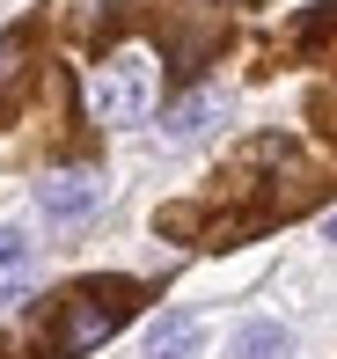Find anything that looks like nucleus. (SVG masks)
Wrapping results in <instances>:
<instances>
[{"mask_svg":"<svg viewBox=\"0 0 337 359\" xmlns=\"http://www.w3.org/2000/svg\"><path fill=\"white\" fill-rule=\"evenodd\" d=\"M154 95H162V67H154V52H139V44L110 52L103 67H95V81H88V110L103 125H139L154 110Z\"/></svg>","mask_w":337,"mask_h":359,"instance_id":"obj_1","label":"nucleus"},{"mask_svg":"<svg viewBox=\"0 0 337 359\" xmlns=\"http://www.w3.org/2000/svg\"><path fill=\"white\" fill-rule=\"evenodd\" d=\"M95 205H103V176H95V169H52L37 184V213L52 227H81Z\"/></svg>","mask_w":337,"mask_h":359,"instance_id":"obj_2","label":"nucleus"},{"mask_svg":"<svg viewBox=\"0 0 337 359\" xmlns=\"http://www.w3.org/2000/svg\"><path fill=\"white\" fill-rule=\"evenodd\" d=\"M118 323H125V293H118V301L81 293V301H67V316H59V337H52V345L67 352V359H74V352H95L110 330H118Z\"/></svg>","mask_w":337,"mask_h":359,"instance_id":"obj_3","label":"nucleus"},{"mask_svg":"<svg viewBox=\"0 0 337 359\" xmlns=\"http://www.w3.org/2000/svg\"><path fill=\"white\" fill-rule=\"evenodd\" d=\"M220 118H228V95H220V88H198V95H184V103L169 110L162 140H169V147H191V140H205V133H213Z\"/></svg>","mask_w":337,"mask_h":359,"instance_id":"obj_4","label":"nucleus"},{"mask_svg":"<svg viewBox=\"0 0 337 359\" xmlns=\"http://www.w3.org/2000/svg\"><path fill=\"white\" fill-rule=\"evenodd\" d=\"M286 352H294V337L279 323H242L235 330V359H286Z\"/></svg>","mask_w":337,"mask_h":359,"instance_id":"obj_5","label":"nucleus"},{"mask_svg":"<svg viewBox=\"0 0 337 359\" xmlns=\"http://www.w3.org/2000/svg\"><path fill=\"white\" fill-rule=\"evenodd\" d=\"M191 345H198V323H191V316H162L147 330V359H184Z\"/></svg>","mask_w":337,"mask_h":359,"instance_id":"obj_6","label":"nucleus"},{"mask_svg":"<svg viewBox=\"0 0 337 359\" xmlns=\"http://www.w3.org/2000/svg\"><path fill=\"white\" fill-rule=\"evenodd\" d=\"M22 257H29V242L15 227H0V271H22Z\"/></svg>","mask_w":337,"mask_h":359,"instance_id":"obj_7","label":"nucleus"},{"mask_svg":"<svg viewBox=\"0 0 337 359\" xmlns=\"http://www.w3.org/2000/svg\"><path fill=\"white\" fill-rule=\"evenodd\" d=\"M323 235H330V242H337V213H330V220H323Z\"/></svg>","mask_w":337,"mask_h":359,"instance_id":"obj_8","label":"nucleus"}]
</instances>
